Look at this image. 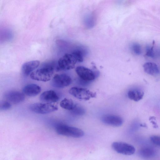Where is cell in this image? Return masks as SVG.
<instances>
[{"label": "cell", "mask_w": 160, "mask_h": 160, "mask_svg": "<svg viewBox=\"0 0 160 160\" xmlns=\"http://www.w3.org/2000/svg\"><path fill=\"white\" fill-rule=\"evenodd\" d=\"M40 62L38 60H33L23 63L21 68L23 75L27 76L30 75L33 71L39 66Z\"/></svg>", "instance_id": "7c38bea8"}, {"label": "cell", "mask_w": 160, "mask_h": 160, "mask_svg": "<svg viewBox=\"0 0 160 160\" xmlns=\"http://www.w3.org/2000/svg\"><path fill=\"white\" fill-rule=\"evenodd\" d=\"M72 113L77 116H82L85 112L84 109L78 104H75L73 109L71 110Z\"/></svg>", "instance_id": "ac0fdd59"}, {"label": "cell", "mask_w": 160, "mask_h": 160, "mask_svg": "<svg viewBox=\"0 0 160 160\" xmlns=\"http://www.w3.org/2000/svg\"><path fill=\"white\" fill-rule=\"evenodd\" d=\"M75 71L80 78L88 82L94 80L99 74L97 72L93 71L82 66L77 67Z\"/></svg>", "instance_id": "52a82bcc"}, {"label": "cell", "mask_w": 160, "mask_h": 160, "mask_svg": "<svg viewBox=\"0 0 160 160\" xmlns=\"http://www.w3.org/2000/svg\"><path fill=\"white\" fill-rule=\"evenodd\" d=\"M138 153L141 157L144 158H150L154 157L156 152L153 148L146 147L141 148L139 151Z\"/></svg>", "instance_id": "2e32d148"}, {"label": "cell", "mask_w": 160, "mask_h": 160, "mask_svg": "<svg viewBox=\"0 0 160 160\" xmlns=\"http://www.w3.org/2000/svg\"><path fill=\"white\" fill-rule=\"evenodd\" d=\"M101 120L104 123L113 127L120 126L123 123V120L121 117L113 114L104 115L102 117Z\"/></svg>", "instance_id": "9c48e42d"}, {"label": "cell", "mask_w": 160, "mask_h": 160, "mask_svg": "<svg viewBox=\"0 0 160 160\" xmlns=\"http://www.w3.org/2000/svg\"><path fill=\"white\" fill-rule=\"evenodd\" d=\"M144 95V92L142 90L137 89L130 90L128 93V98L131 100L136 102L142 99Z\"/></svg>", "instance_id": "9a60e30c"}, {"label": "cell", "mask_w": 160, "mask_h": 160, "mask_svg": "<svg viewBox=\"0 0 160 160\" xmlns=\"http://www.w3.org/2000/svg\"><path fill=\"white\" fill-rule=\"evenodd\" d=\"M29 108L35 113L46 114L57 110L58 107L52 103L37 102L31 104Z\"/></svg>", "instance_id": "277c9868"}, {"label": "cell", "mask_w": 160, "mask_h": 160, "mask_svg": "<svg viewBox=\"0 0 160 160\" xmlns=\"http://www.w3.org/2000/svg\"><path fill=\"white\" fill-rule=\"evenodd\" d=\"M11 106V103L8 101H3L0 102V109L1 110H7L10 109Z\"/></svg>", "instance_id": "d6986e66"}, {"label": "cell", "mask_w": 160, "mask_h": 160, "mask_svg": "<svg viewBox=\"0 0 160 160\" xmlns=\"http://www.w3.org/2000/svg\"><path fill=\"white\" fill-rule=\"evenodd\" d=\"M132 49L134 52L137 55H140L141 53L140 45L137 43L133 44L132 46Z\"/></svg>", "instance_id": "ffe728a7"}, {"label": "cell", "mask_w": 160, "mask_h": 160, "mask_svg": "<svg viewBox=\"0 0 160 160\" xmlns=\"http://www.w3.org/2000/svg\"><path fill=\"white\" fill-rule=\"evenodd\" d=\"M41 88L39 86L33 83L27 84L22 89L23 93L29 97L37 96L41 92Z\"/></svg>", "instance_id": "4fadbf2b"}, {"label": "cell", "mask_w": 160, "mask_h": 160, "mask_svg": "<svg viewBox=\"0 0 160 160\" xmlns=\"http://www.w3.org/2000/svg\"><path fill=\"white\" fill-rule=\"evenodd\" d=\"M146 55L152 58H154L155 57V53L152 47H148L147 48Z\"/></svg>", "instance_id": "7402d4cb"}, {"label": "cell", "mask_w": 160, "mask_h": 160, "mask_svg": "<svg viewBox=\"0 0 160 160\" xmlns=\"http://www.w3.org/2000/svg\"><path fill=\"white\" fill-rule=\"evenodd\" d=\"M83 55L76 50L72 53H66L61 57L58 61V71L67 70L74 68L77 62L83 61Z\"/></svg>", "instance_id": "6da1fadb"}, {"label": "cell", "mask_w": 160, "mask_h": 160, "mask_svg": "<svg viewBox=\"0 0 160 160\" xmlns=\"http://www.w3.org/2000/svg\"><path fill=\"white\" fill-rule=\"evenodd\" d=\"M143 68L145 72L147 74L155 76L158 74L159 70L157 65L153 62H147L143 65Z\"/></svg>", "instance_id": "5bb4252c"}, {"label": "cell", "mask_w": 160, "mask_h": 160, "mask_svg": "<svg viewBox=\"0 0 160 160\" xmlns=\"http://www.w3.org/2000/svg\"><path fill=\"white\" fill-rule=\"evenodd\" d=\"M72 81L71 78L67 74H57L53 77L51 83L54 87L62 88L69 86Z\"/></svg>", "instance_id": "ba28073f"}, {"label": "cell", "mask_w": 160, "mask_h": 160, "mask_svg": "<svg viewBox=\"0 0 160 160\" xmlns=\"http://www.w3.org/2000/svg\"><path fill=\"white\" fill-rule=\"evenodd\" d=\"M58 67L53 64L44 65L33 71L30 75L31 78L34 80L47 82L52 78L55 70L58 71Z\"/></svg>", "instance_id": "7a4b0ae2"}, {"label": "cell", "mask_w": 160, "mask_h": 160, "mask_svg": "<svg viewBox=\"0 0 160 160\" xmlns=\"http://www.w3.org/2000/svg\"><path fill=\"white\" fill-rule=\"evenodd\" d=\"M112 147L116 152L125 155H131L135 152V148L133 146L121 142H113L112 144Z\"/></svg>", "instance_id": "8992f818"}, {"label": "cell", "mask_w": 160, "mask_h": 160, "mask_svg": "<svg viewBox=\"0 0 160 160\" xmlns=\"http://www.w3.org/2000/svg\"><path fill=\"white\" fill-rule=\"evenodd\" d=\"M4 97L7 101L13 104H18L25 99L24 95L22 92L16 91H10L6 92Z\"/></svg>", "instance_id": "30bf717a"}, {"label": "cell", "mask_w": 160, "mask_h": 160, "mask_svg": "<svg viewBox=\"0 0 160 160\" xmlns=\"http://www.w3.org/2000/svg\"><path fill=\"white\" fill-rule=\"evenodd\" d=\"M56 130L58 134L68 137L80 138L84 135V132L81 129L64 124L57 125Z\"/></svg>", "instance_id": "3957f363"}, {"label": "cell", "mask_w": 160, "mask_h": 160, "mask_svg": "<svg viewBox=\"0 0 160 160\" xmlns=\"http://www.w3.org/2000/svg\"><path fill=\"white\" fill-rule=\"evenodd\" d=\"M75 105L72 99L67 98H65L62 100L60 103V105L61 108L70 111L73 109Z\"/></svg>", "instance_id": "e0dca14e"}, {"label": "cell", "mask_w": 160, "mask_h": 160, "mask_svg": "<svg viewBox=\"0 0 160 160\" xmlns=\"http://www.w3.org/2000/svg\"><path fill=\"white\" fill-rule=\"evenodd\" d=\"M69 92L75 98L82 100H88L91 98L96 97V93L84 88L72 87L69 90Z\"/></svg>", "instance_id": "5b68a950"}, {"label": "cell", "mask_w": 160, "mask_h": 160, "mask_svg": "<svg viewBox=\"0 0 160 160\" xmlns=\"http://www.w3.org/2000/svg\"><path fill=\"white\" fill-rule=\"evenodd\" d=\"M150 138L151 141L153 144L160 147V136H152Z\"/></svg>", "instance_id": "44dd1931"}, {"label": "cell", "mask_w": 160, "mask_h": 160, "mask_svg": "<svg viewBox=\"0 0 160 160\" xmlns=\"http://www.w3.org/2000/svg\"><path fill=\"white\" fill-rule=\"evenodd\" d=\"M39 98L43 102L52 103L58 101L59 98L54 91L49 90L42 92L40 95Z\"/></svg>", "instance_id": "8fae6325"}, {"label": "cell", "mask_w": 160, "mask_h": 160, "mask_svg": "<svg viewBox=\"0 0 160 160\" xmlns=\"http://www.w3.org/2000/svg\"><path fill=\"white\" fill-rule=\"evenodd\" d=\"M155 119V118L154 116L151 117H150V118L149 119V120L151 121V122L154 125V128H157L158 127V126L157 124L154 121V120Z\"/></svg>", "instance_id": "603a6c76"}]
</instances>
